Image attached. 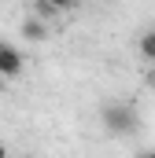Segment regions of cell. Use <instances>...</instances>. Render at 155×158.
<instances>
[{
  "label": "cell",
  "mask_w": 155,
  "mask_h": 158,
  "mask_svg": "<svg viewBox=\"0 0 155 158\" xmlns=\"http://www.w3.org/2000/svg\"><path fill=\"white\" fill-rule=\"evenodd\" d=\"M100 121H104V129H107L111 136H129V132H137V125H140L137 110H133L129 103H122V99L104 103V107H100Z\"/></svg>",
  "instance_id": "cell-1"
},
{
  "label": "cell",
  "mask_w": 155,
  "mask_h": 158,
  "mask_svg": "<svg viewBox=\"0 0 155 158\" xmlns=\"http://www.w3.org/2000/svg\"><path fill=\"white\" fill-rule=\"evenodd\" d=\"M22 66H26L22 52L0 40V77H7V81H11V77H19V74H22Z\"/></svg>",
  "instance_id": "cell-2"
},
{
  "label": "cell",
  "mask_w": 155,
  "mask_h": 158,
  "mask_svg": "<svg viewBox=\"0 0 155 158\" xmlns=\"http://www.w3.org/2000/svg\"><path fill=\"white\" fill-rule=\"evenodd\" d=\"M22 37L26 40H48V26L41 22L37 15H30V19L22 22Z\"/></svg>",
  "instance_id": "cell-3"
},
{
  "label": "cell",
  "mask_w": 155,
  "mask_h": 158,
  "mask_svg": "<svg viewBox=\"0 0 155 158\" xmlns=\"http://www.w3.org/2000/svg\"><path fill=\"white\" fill-rule=\"evenodd\" d=\"M137 52H140V59L155 63V26H152V30H144V33L137 37Z\"/></svg>",
  "instance_id": "cell-4"
},
{
  "label": "cell",
  "mask_w": 155,
  "mask_h": 158,
  "mask_svg": "<svg viewBox=\"0 0 155 158\" xmlns=\"http://www.w3.org/2000/svg\"><path fill=\"white\" fill-rule=\"evenodd\" d=\"M37 4L44 7L41 15H52V11H67V7H74L78 0H37Z\"/></svg>",
  "instance_id": "cell-5"
},
{
  "label": "cell",
  "mask_w": 155,
  "mask_h": 158,
  "mask_svg": "<svg viewBox=\"0 0 155 158\" xmlns=\"http://www.w3.org/2000/svg\"><path fill=\"white\" fill-rule=\"evenodd\" d=\"M148 85H152V92H155V63H152V70H148Z\"/></svg>",
  "instance_id": "cell-6"
},
{
  "label": "cell",
  "mask_w": 155,
  "mask_h": 158,
  "mask_svg": "<svg viewBox=\"0 0 155 158\" xmlns=\"http://www.w3.org/2000/svg\"><path fill=\"white\" fill-rule=\"evenodd\" d=\"M4 155H7V147H4V143H0V158H4Z\"/></svg>",
  "instance_id": "cell-7"
}]
</instances>
